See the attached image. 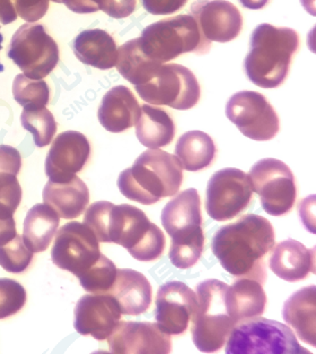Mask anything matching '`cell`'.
<instances>
[{"instance_id": "6da1fadb", "label": "cell", "mask_w": 316, "mask_h": 354, "mask_svg": "<svg viewBox=\"0 0 316 354\" xmlns=\"http://www.w3.org/2000/svg\"><path fill=\"white\" fill-rule=\"evenodd\" d=\"M83 223L90 227L100 243L121 245L137 261L149 263L164 254V232L135 206L96 202L87 208Z\"/></svg>"}, {"instance_id": "7a4b0ae2", "label": "cell", "mask_w": 316, "mask_h": 354, "mask_svg": "<svg viewBox=\"0 0 316 354\" xmlns=\"http://www.w3.org/2000/svg\"><path fill=\"white\" fill-rule=\"evenodd\" d=\"M274 245V230L269 220L246 214L220 227L212 238L211 248L230 275L263 284L267 279L264 258Z\"/></svg>"}, {"instance_id": "3957f363", "label": "cell", "mask_w": 316, "mask_h": 354, "mask_svg": "<svg viewBox=\"0 0 316 354\" xmlns=\"http://www.w3.org/2000/svg\"><path fill=\"white\" fill-rule=\"evenodd\" d=\"M117 183L126 198L152 205L179 192L183 167L176 156L149 149L137 158L132 168L119 174Z\"/></svg>"}, {"instance_id": "277c9868", "label": "cell", "mask_w": 316, "mask_h": 354, "mask_svg": "<svg viewBox=\"0 0 316 354\" xmlns=\"http://www.w3.org/2000/svg\"><path fill=\"white\" fill-rule=\"evenodd\" d=\"M299 47L297 32L289 28L258 25L252 33L245 72L253 84L276 88L285 82L292 56Z\"/></svg>"}, {"instance_id": "5b68a950", "label": "cell", "mask_w": 316, "mask_h": 354, "mask_svg": "<svg viewBox=\"0 0 316 354\" xmlns=\"http://www.w3.org/2000/svg\"><path fill=\"white\" fill-rule=\"evenodd\" d=\"M161 222L171 236L169 258L173 265L180 270L193 268L199 261L205 243L198 190L189 188L171 199L162 209Z\"/></svg>"}, {"instance_id": "8992f818", "label": "cell", "mask_w": 316, "mask_h": 354, "mask_svg": "<svg viewBox=\"0 0 316 354\" xmlns=\"http://www.w3.org/2000/svg\"><path fill=\"white\" fill-rule=\"evenodd\" d=\"M146 56L160 64L176 59L187 53L204 55L211 42L202 35L192 15H178L146 26L139 37Z\"/></svg>"}, {"instance_id": "52a82bcc", "label": "cell", "mask_w": 316, "mask_h": 354, "mask_svg": "<svg viewBox=\"0 0 316 354\" xmlns=\"http://www.w3.org/2000/svg\"><path fill=\"white\" fill-rule=\"evenodd\" d=\"M228 284L210 280L196 288L198 307L192 317L193 342L204 353L219 351L226 344L235 320L227 310L226 292Z\"/></svg>"}, {"instance_id": "ba28073f", "label": "cell", "mask_w": 316, "mask_h": 354, "mask_svg": "<svg viewBox=\"0 0 316 354\" xmlns=\"http://www.w3.org/2000/svg\"><path fill=\"white\" fill-rule=\"evenodd\" d=\"M226 353H310L295 333L276 320L252 318L236 324L227 339Z\"/></svg>"}, {"instance_id": "9c48e42d", "label": "cell", "mask_w": 316, "mask_h": 354, "mask_svg": "<svg viewBox=\"0 0 316 354\" xmlns=\"http://www.w3.org/2000/svg\"><path fill=\"white\" fill-rule=\"evenodd\" d=\"M135 90L150 104L170 106L177 110L192 109L201 97L195 75L177 64H162L149 81L137 85Z\"/></svg>"}, {"instance_id": "30bf717a", "label": "cell", "mask_w": 316, "mask_h": 354, "mask_svg": "<svg viewBox=\"0 0 316 354\" xmlns=\"http://www.w3.org/2000/svg\"><path fill=\"white\" fill-rule=\"evenodd\" d=\"M8 57L26 77L42 80L56 68L58 44L44 25L24 24L12 35Z\"/></svg>"}, {"instance_id": "8fae6325", "label": "cell", "mask_w": 316, "mask_h": 354, "mask_svg": "<svg viewBox=\"0 0 316 354\" xmlns=\"http://www.w3.org/2000/svg\"><path fill=\"white\" fill-rule=\"evenodd\" d=\"M252 188L267 214L282 216L294 207L297 189L288 165L276 159L260 160L249 171Z\"/></svg>"}, {"instance_id": "7c38bea8", "label": "cell", "mask_w": 316, "mask_h": 354, "mask_svg": "<svg viewBox=\"0 0 316 354\" xmlns=\"http://www.w3.org/2000/svg\"><path fill=\"white\" fill-rule=\"evenodd\" d=\"M253 198L251 178L235 168H226L211 177L207 187L205 209L218 222L233 220L245 211Z\"/></svg>"}, {"instance_id": "4fadbf2b", "label": "cell", "mask_w": 316, "mask_h": 354, "mask_svg": "<svg viewBox=\"0 0 316 354\" xmlns=\"http://www.w3.org/2000/svg\"><path fill=\"white\" fill-rule=\"evenodd\" d=\"M226 115L244 136L253 140H272L280 129L279 117L271 103L254 91L234 94L227 103Z\"/></svg>"}, {"instance_id": "5bb4252c", "label": "cell", "mask_w": 316, "mask_h": 354, "mask_svg": "<svg viewBox=\"0 0 316 354\" xmlns=\"http://www.w3.org/2000/svg\"><path fill=\"white\" fill-rule=\"evenodd\" d=\"M99 240L81 222H69L57 232L51 249L53 264L78 277L99 259Z\"/></svg>"}, {"instance_id": "9a60e30c", "label": "cell", "mask_w": 316, "mask_h": 354, "mask_svg": "<svg viewBox=\"0 0 316 354\" xmlns=\"http://www.w3.org/2000/svg\"><path fill=\"white\" fill-rule=\"evenodd\" d=\"M155 322L168 335H182L198 307V295L185 283H164L157 293Z\"/></svg>"}, {"instance_id": "2e32d148", "label": "cell", "mask_w": 316, "mask_h": 354, "mask_svg": "<svg viewBox=\"0 0 316 354\" xmlns=\"http://www.w3.org/2000/svg\"><path fill=\"white\" fill-rule=\"evenodd\" d=\"M191 12L202 35L210 42H230L242 31V14L227 0H198Z\"/></svg>"}, {"instance_id": "e0dca14e", "label": "cell", "mask_w": 316, "mask_h": 354, "mask_svg": "<svg viewBox=\"0 0 316 354\" xmlns=\"http://www.w3.org/2000/svg\"><path fill=\"white\" fill-rule=\"evenodd\" d=\"M112 353H170V335L157 324L118 322L108 339Z\"/></svg>"}, {"instance_id": "ac0fdd59", "label": "cell", "mask_w": 316, "mask_h": 354, "mask_svg": "<svg viewBox=\"0 0 316 354\" xmlns=\"http://www.w3.org/2000/svg\"><path fill=\"white\" fill-rule=\"evenodd\" d=\"M74 315V327L78 334L105 341L115 330L121 313L112 295L92 293L78 300Z\"/></svg>"}, {"instance_id": "d6986e66", "label": "cell", "mask_w": 316, "mask_h": 354, "mask_svg": "<svg viewBox=\"0 0 316 354\" xmlns=\"http://www.w3.org/2000/svg\"><path fill=\"white\" fill-rule=\"evenodd\" d=\"M87 137L75 131H64L53 140L46 159V174L50 181H66L82 171L90 158Z\"/></svg>"}, {"instance_id": "ffe728a7", "label": "cell", "mask_w": 316, "mask_h": 354, "mask_svg": "<svg viewBox=\"0 0 316 354\" xmlns=\"http://www.w3.org/2000/svg\"><path fill=\"white\" fill-rule=\"evenodd\" d=\"M269 266L281 280L299 282L308 274H315V249L306 248L294 239L285 240L273 249Z\"/></svg>"}, {"instance_id": "44dd1931", "label": "cell", "mask_w": 316, "mask_h": 354, "mask_svg": "<svg viewBox=\"0 0 316 354\" xmlns=\"http://www.w3.org/2000/svg\"><path fill=\"white\" fill-rule=\"evenodd\" d=\"M107 295L117 302L121 314L139 316L152 302V286L142 273L130 268L117 270L116 280Z\"/></svg>"}, {"instance_id": "7402d4cb", "label": "cell", "mask_w": 316, "mask_h": 354, "mask_svg": "<svg viewBox=\"0 0 316 354\" xmlns=\"http://www.w3.org/2000/svg\"><path fill=\"white\" fill-rule=\"evenodd\" d=\"M141 106L128 87H112L103 97L98 110V118L105 131L121 133L137 124L140 118Z\"/></svg>"}, {"instance_id": "603a6c76", "label": "cell", "mask_w": 316, "mask_h": 354, "mask_svg": "<svg viewBox=\"0 0 316 354\" xmlns=\"http://www.w3.org/2000/svg\"><path fill=\"white\" fill-rule=\"evenodd\" d=\"M42 196L44 204L65 220L83 214L90 202L89 188L78 176L66 181H48Z\"/></svg>"}, {"instance_id": "cb8c5ba5", "label": "cell", "mask_w": 316, "mask_h": 354, "mask_svg": "<svg viewBox=\"0 0 316 354\" xmlns=\"http://www.w3.org/2000/svg\"><path fill=\"white\" fill-rule=\"evenodd\" d=\"M71 48L80 62L94 68L107 71L117 62V44L108 32L85 30L75 37Z\"/></svg>"}, {"instance_id": "d4e9b609", "label": "cell", "mask_w": 316, "mask_h": 354, "mask_svg": "<svg viewBox=\"0 0 316 354\" xmlns=\"http://www.w3.org/2000/svg\"><path fill=\"white\" fill-rule=\"evenodd\" d=\"M227 310L236 324L243 320L261 317L267 306L263 284L253 279L240 277L226 292Z\"/></svg>"}, {"instance_id": "484cf974", "label": "cell", "mask_w": 316, "mask_h": 354, "mask_svg": "<svg viewBox=\"0 0 316 354\" xmlns=\"http://www.w3.org/2000/svg\"><path fill=\"white\" fill-rule=\"evenodd\" d=\"M316 286H310L295 292L285 302L283 319L294 328L298 337L315 348L316 346Z\"/></svg>"}, {"instance_id": "4316f807", "label": "cell", "mask_w": 316, "mask_h": 354, "mask_svg": "<svg viewBox=\"0 0 316 354\" xmlns=\"http://www.w3.org/2000/svg\"><path fill=\"white\" fill-rule=\"evenodd\" d=\"M59 227V216L47 204H37L28 212L23 224V240L33 252L47 250Z\"/></svg>"}, {"instance_id": "83f0119b", "label": "cell", "mask_w": 316, "mask_h": 354, "mask_svg": "<svg viewBox=\"0 0 316 354\" xmlns=\"http://www.w3.org/2000/svg\"><path fill=\"white\" fill-rule=\"evenodd\" d=\"M137 136L148 149L167 147L174 140V122L164 110L144 104L137 122Z\"/></svg>"}, {"instance_id": "f1b7e54d", "label": "cell", "mask_w": 316, "mask_h": 354, "mask_svg": "<svg viewBox=\"0 0 316 354\" xmlns=\"http://www.w3.org/2000/svg\"><path fill=\"white\" fill-rule=\"evenodd\" d=\"M161 65L143 53L139 37L128 41L117 50V71L135 86L149 81Z\"/></svg>"}, {"instance_id": "f546056e", "label": "cell", "mask_w": 316, "mask_h": 354, "mask_svg": "<svg viewBox=\"0 0 316 354\" xmlns=\"http://www.w3.org/2000/svg\"><path fill=\"white\" fill-rule=\"evenodd\" d=\"M175 154L187 171H201L213 161L216 145L213 140L203 131H187L177 142Z\"/></svg>"}, {"instance_id": "4dcf8cb0", "label": "cell", "mask_w": 316, "mask_h": 354, "mask_svg": "<svg viewBox=\"0 0 316 354\" xmlns=\"http://www.w3.org/2000/svg\"><path fill=\"white\" fill-rule=\"evenodd\" d=\"M21 122L24 129L31 133L37 147L49 145L56 134V120L46 106L23 110Z\"/></svg>"}, {"instance_id": "1f68e13d", "label": "cell", "mask_w": 316, "mask_h": 354, "mask_svg": "<svg viewBox=\"0 0 316 354\" xmlns=\"http://www.w3.org/2000/svg\"><path fill=\"white\" fill-rule=\"evenodd\" d=\"M117 275V268L108 257L100 255L99 259L85 272L80 274L78 279L87 292L105 295L112 289Z\"/></svg>"}, {"instance_id": "d6a6232c", "label": "cell", "mask_w": 316, "mask_h": 354, "mask_svg": "<svg viewBox=\"0 0 316 354\" xmlns=\"http://www.w3.org/2000/svg\"><path fill=\"white\" fill-rule=\"evenodd\" d=\"M12 95L24 109L42 108L50 100V88L44 80H32L19 74L12 83Z\"/></svg>"}, {"instance_id": "836d02e7", "label": "cell", "mask_w": 316, "mask_h": 354, "mask_svg": "<svg viewBox=\"0 0 316 354\" xmlns=\"http://www.w3.org/2000/svg\"><path fill=\"white\" fill-rule=\"evenodd\" d=\"M33 255L22 236L17 234L8 243L0 245V266L10 273H23L31 264Z\"/></svg>"}, {"instance_id": "e575fe53", "label": "cell", "mask_w": 316, "mask_h": 354, "mask_svg": "<svg viewBox=\"0 0 316 354\" xmlns=\"http://www.w3.org/2000/svg\"><path fill=\"white\" fill-rule=\"evenodd\" d=\"M26 302L24 286L12 279H0V319L17 314Z\"/></svg>"}, {"instance_id": "d590c367", "label": "cell", "mask_w": 316, "mask_h": 354, "mask_svg": "<svg viewBox=\"0 0 316 354\" xmlns=\"http://www.w3.org/2000/svg\"><path fill=\"white\" fill-rule=\"evenodd\" d=\"M22 201V188L17 176L0 172V218H12Z\"/></svg>"}, {"instance_id": "8d00e7d4", "label": "cell", "mask_w": 316, "mask_h": 354, "mask_svg": "<svg viewBox=\"0 0 316 354\" xmlns=\"http://www.w3.org/2000/svg\"><path fill=\"white\" fill-rule=\"evenodd\" d=\"M12 5L21 19L35 23L46 15L49 8V0H12Z\"/></svg>"}, {"instance_id": "74e56055", "label": "cell", "mask_w": 316, "mask_h": 354, "mask_svg": "<svg viewBox=\"0 0 316 354\" xmlns=\"http://www.w3.org/2000/svg\"><path fill=\"white\" fill-rule=\"evenodd\" d=\"M99 10L114 19H125L133 14L137 0H96Z\"/></svg>"}, {"instance_id": "f35d334b", "label": "cell", "mask_w": 316, "mask_h": 354, "mask_svg": "<svg viewBox=\"0 0 316 354\" xmlns=\"http://www.w3.org/2000/svg\"><path fill=\"white\" fill-rule=\"evenodd\" d=\"M146 12L152 15H171L182 10L187 0H141Z\"/></svg>"}, {"instance_id": "ab89813d", "label": "cell", "mask_w": 316, "mask_h": 354, "mask_svg": "<svg viewBox=\"0 0 316 354\" xmlns=\"http://www.w3.org/2000/svg\"><path fill=\"white\" fill-rule=\"evenodd\" d=\"M22 167V156L15 147L0 145V172H10L17 176Z\"/></svg>"}, {"instance_id": "60d3db41", "label": "cell", "mask_w": 316, "mask_h": 354, "mask_svg": "<svg viewBox=\"0 0 316 354\" xmlns=\"http://www.w3.org/2000/svg\"><path fill=\"white\" fill-rule=\"evenodd\" d=\"M53 1L57 3H65L69 10L78 14H90L99 10L96 0H53Z\"/></svg>"}, {"instance_id": "b9f144b4", "label": "cell", "mask_w": 316, "mask_h": 354, "mask_svg": "<svg viewBox=\"0 0 316 354\" xmlns=\"http://www.w3.org/2000/svg\"><path fill=\"white\" fill-rule=\"evenodd\" d=\"M17 236L14 216L0 218V245L7 243Z\"/></svg>"}, {"instance_id": "7bdbcfd3", "label": "cell", "mask_w": 316, "mask_h": 354, "mask_svg": "<svg viewBox=\"0 0 316 354\" xmlns=\"http://www.w3.org/2000/svg\"><path fill=\"white\" fill-rule=\"evenodd\" d=\"M17 19L12 0H0V25L10 24Z\"/></svg>"}, {"instance_id": "ee69618b", "label": "cell", "mask_w": 316, "mask_h": 354, "mask_svg": "<svg viewBox=\"0 0 316 354\" xmlns=\"http://www.w3.org/2000/svg\"><path fill=\"white\" fill-rule=\"evenodd\" d=\"M239 3H242L243 6L248 8V10H258L267 6L269 0H239Z\"/></svg>"}, {"instance_id": "f6af8a7d", "label": "cell", "mask_w": 316, "mask_h": 354, "mask_svg": "<svg viewBox=\"0 0 316 354\" xmlns=\"http://www.w3.org/2000/svg\"><path fill=\"white\" fill-rule=\"evenodd\" d=\"M3 35H1V33H0V51H1V49H3ZM3 71H5V67H3V64L0 62V73L3 72Z\"/></svg>"}]
</instances>
